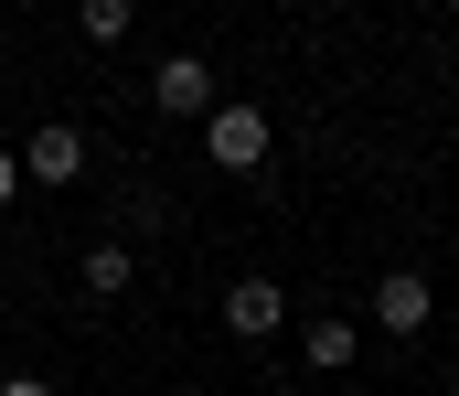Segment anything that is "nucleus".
<instances>
[{
    "mask_svg": "<svg viewBox=\"0 0 459 396\" xmlns=\"http://www.w3.org/2000/svg\"><path fill=\"white\" fill-rule=\"evenodd\" d=\"M11 161H22V182H43V193H65V182L86 172V129H65V119H32V139H22Z\"/></svg>",
    "mask_w": 459,
    "mask_h": 396,
    "instance_id": "1",
    "label": "nucleus"
},
{
    "mask_svg": "<svg viewBox=\"0 0 459 396\" xmlns=\"http://www.w3.org/2000/svg\"><path fill=\"white\" fill-rule=\"evenodd\" d=\"M204 150H214V172H256L267 161V108H214L204 119Z\"/></svg>",
    "mask_w": 459,
    "mask_h": 396,
    "instance_id": "2",
    "label": "nucleus"
},
{
    "mask_svg": "<svg viewBox=\"0 0 459 396\" xmlns=\"http://www.w3.org/2000/svg\"><path fill=\"white\" fill-rule=\"evenodd\" d=\"M150 97H160V119H214V75H204V54H171V65L150 75Z\"/></svg>",
    "mask_w": 459,
    "mask_h": 396,
    "instance_id": "3",
    "label": "nucleus"
},
{
    "mask_svg": "<svg viewBox=\"0 0 459 396\" xmlns=\"http://www.w3.org/2000/svg\"><path fill=\"white\" fill-rule=\"evenodd\" d=\"M428 311H438V289H428L417 268H385V278H374V321H385V332H428Z\"/></svg>",
    "mask_w": 459,
    "mask_h": 396,
    "instance_id": "4",
    "label": "nucleus"
},
{
    "mask_svg": "<svg viewBox=\"0 0 459 396\" xmlns=\"http://www.w3.org/2000/svg\"><path fill=\"white\" fill-rule=\"evenodd\" d=\"M278 321H289V289H278V278H235V289H225V332L267 343Z\"/></svg>",
    "mask_w": 459,
    "mask_h": 396,
    "instance_id": "5",
    "label": "nucleus"
},
{
    "mask_svg": "<svg viewBox=\"0 0 459 396\" xmlns=\"http://www.w3.org/2000/svg\"><path fill=\"white\" fill-rule=\"evenodd\" d=\"M299 354H310L321 375H342L352 354H363V332H352V321H310V343H299Z\"/></svg>",
    "mask_w": 459,
    "mask_h": 396,
    "instance_id": "6",
    "label": "nucleus"
},
{
    "mask_svg": "<svg viewBox=\"0 0 459 396\" xmlns=\"http://www.w3.org/2000/svg\"><path fill=\"white\" fill-rule=\"evenodd\" d=\"M128 278H139V258H128V247H86V289H97V300H117V289H128Z\"/></svg>",
    "mask_w": 459,
    "mask_h": 396,
    "instance_id": "7",
    "label": "nucleus"
},
{
    "mask_svg": "<svg viewBox=\"0 0 459 396\" xmlns=\"http://www.w3.org/2000/svg\"><path fill=\"white\" fill-rule=\"evenodd\" d=\"M128 22H139L128 0H75V32H86V43H128Z\"/></svg>",
    "mask_w": 459,
    "mask_h": 396,
    "instance_id": "8",
    "label": "nucleus"
},
{
    "mask_svg": "<svg viewBox=\"0 0 459 396\" xmlns=\"http://www.w3.org/2000/svg\"><path fill=\"white\" fill-rule=\"evenodd\" d=\"M0 396H54V375H0Z\"/></svg>",
    "mask_w": 459,
    "mask_h": 396,
    "instance_id": "9",
    "label": "nucleus"
},
{
    "mask_svg": "<svg viewBox=\"0 0 459 396\" xmlns=\"http://www.w3.org/2000/svg\"><path fill=\"white\" fill-rule=\"evenodd\" d=\"M11 193H22V161H11V150H0V204H11Z\"/></svg>",
    "mask_w": 459,
    "mask_h": 396,
    "instance_id": "10",
    "label": "nucleus"
}]
</instances>
